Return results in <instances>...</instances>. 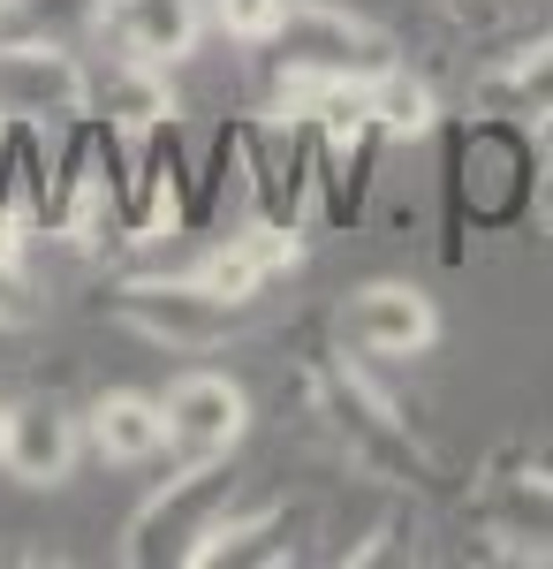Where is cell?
<instances>
[{
    "mask_svg": "<svg viewBox=\"0 0 553 569\" xmlns=\"http://www.w3.org/2000/svg\"><path fill=\"white\" fill-rule=\"evenodd\" d=\"M265 46H273L281 77H311V84H364L386 69L380 31L349 8H326V0H289Z\"/></svg>",
    "mask_w": 553,
    "mask_h": 569,
    "instance_id": "6da1fadb",
    "label": "cell"
},
{
    "mask_svg": "<svg viewBox=\"0 0 553 569\" xmlns=\"http://www.w3.org/2000/svg\"><path fill=\"white\" fill-rule=\"evenodd\" d=\"M91 107V77L77 53L61 46H0V122L8 130H46V122H77Z\"/></svg>",
    "mask_w": 553,
    "mask_h": 569,
    "instance_id": "7a4b0ae2",
    "label": "cell"
},
{
    "mask_svg": "<svg viewBox=\"0 0 553 569\" xmlns=\"http://www.w3.org/2000/svg\"><path fill=\"white\" fill-rule=\"evenodd\" d=\"M137 335H152V342H168V350H213L220 335L235 327V305L213 297L198 273L190 281H129L122 297H114Z\"/></svg>",
    "mask_w": 553,
    "mask_h": 569,
    "instance_id": "3957f363",
    "label": "cell"
},
{
    "mask_svg": "<svg viewBox=\"0 0 553 569\" xmlns=\"http://www.w3.org/2000/svg\"><path fill=\"white\" fill-rule=\"evenodd\" d=\"M160 410H168V448L182 463H220L251 426V402H243V388L228 372H182L160 395Z\"/></svg>",
    "mask_w": 553,
    "mask_h": 569,
    "instance_id": "277c9868",
    "label": "cell"
},
{
    "mask_svg": "<svg viewBox=\"0 0 553 569\" xmlns=\"http://www.w3.org/2000/svg\"><path fill=\"white\" fill-rule=\"evenodd\" d=\"M341 327H349L356 350H372V357H418L440 335V311L410 281H372V289H356V305H349Z\"/></svg>",
    "mask_w": 553,
    "mask_h": 569,
    "instance_id": "5b68a950",
    "label": "cell"
},
{
    "mask_svg": "<svg viewBox=\"0 0 553 569\" xmlns=\"http://www.w3.org/2000/svg\"><path fill=\"white\" fill-rule=\"evenodd\" d=\"M77 448H84V426L61 410V402H23L8 410V471L23 486H61L77 471Z\"/></svg>",
    "mask_w": 553,
    "mask_h": 569,
    "instance_id": "8992f818",
    "label": "cell"
},
{
    "mask_svg": "<svg viewBox=\"0 0 553 569\" xmlns=\"http://www.w3.org/2000/svg\"><path fill=\"white\" fill-rule=\"evenodd\" d=\"M114 46H122L129 61H144V69H174L190 46H198V0H114L107 16H99Z\"/></svg>",
    "mask_w": 553,
    "mask_h": 569,
    "instance_id": "52a82bcc",
    "label": "cell"
},
{
    "mask_svg": "<svg viewBox=\"0 0 553 569\" xmlns=\"http://www.w3.org/2000/svg\"><path fill=\"white\" fill-rule=\"evenodd\" d=\"M84 433L99 456H114V463H144V456H160L168 448V410L152 402V395H137V388H114V395H99L84 410Z\"/></svg>",
    "mask_w": 553,
    "mask_h": 569,
    "instance_id": "ba28073f",
    "label": "cell"
},
{
    "mask_svg": "<svg viewBox=\"0 0 553 569\" xmlns=\"http://www.w3.org/2000/svg\"><path fill=\"white\" fill-rule=\"evenodd\" d=\"M281 266H296V236L258 228V236H228V243H213L205 266H198V281H205L213 297H228V305H251L258 281H265V273H281Z\"/></svg>",
    "mask_w": 553,
    "mask_h": 569,
    "instance_id": "9c48e42d",
    "label": "cell"
},
{
    "mask_svg": "<svg viewBox=\"0 0 553 569\" xmlns=\"http://www.w3.org/2000/svg\"><path fill=\"white\" fill-rule=\"evenodd\" d=\"M281 114H289V107H281ZM251 176H258V198H265L273 220L296 213V190H303V130H296V114H289V122H258L251 130Z\"/></svg>",
    "mask_w": 553,
    "mask_h": 569,
    "instance_id": "30bf717a",
    "label": "cell"
},
{
    "mask_svg": "<svg viewBox=\"0 0 553 569\" xmlns=\"http://www.w3.org/2000/svg\"><path fill=\"white\" fill-rule=\"evenodd\" d=\"M493 531L531 547V555H553V479L546 471H509L493 486Z\"/></svg>",
    "mask_w": 553,
    "mask_h": 569,
    "instance_id": "8fae6325",
    "label": "cell"
},
{
    "mask_svg": "<svg viewBox=\"0 0 553 569\" xmlns=\"http://www.w3.org/2000/svg\"><path fill=\"white\" fill-rule=\"evenodd\" d=\"M364 99H372V130H386V137H425L432 130V84L425 77H410V69H394L386 61L380 77H364Z\"/></svg>",
    "mask_w": 553,
    "mask_h": 569,
    "instance_id": "7c38bea8",
    "label": "cell"
},
{
    "mask_svg": "<svg viewBox=\"0 0 553 569\" xmlns=\"http://www.w3.org/2000/svg\"><path fill=\"white\" fill-rule=\"evenodd\" d=\"M493 99L509 107V114H531V122H553V46H531L515 69H501V84Z\"/></svg>",
    "mask_w": 553,
    "mask_h": 569,
    "instance_id": "4fadbf2b",
    "label": "cell"
},
{
    "mask_svg": "<svg viewBox=\"0 0 553 569\" xmlns=\"http://www.w3.org/2000/svg\"><path fill=\"white\" fill-rule=\"evenodd\" d=\"M281 8L289 0H213V16H220V31H235V39H273V23H281Z\"/></svg>",
    "mask_w": 553,
    "mask_h": 569,
    "instance_id": "5bb4252c",
    "label": "cell"
},
{
    "mask_svg": "<svg viewBox=\"0 0 553 569\" xmlns=\"http://www.w3.org/2000/svg\"><path fill=\"white\" fill-rule=\"evenodd\" d=\"M448 8H455L463 23H501V16H509V0H448Z\"/></svg>",
    "mask_w": 553,
    "mask_h": 569,
    "instance_id": "9a60e30c",
    "label": "cell"
},
{
    "mask_svg": "<svg viewBox=\"0 0 553 569\" xmlns=\"http://www.w3.org/2000/svg\"><path fill=\"white\" fill-rule=\"evenodd\" d=\"M0 456H8V402H0Z\"/></svg>",
    "mask_w": 553,
    "mask_h": 569,
    "instance_id": "2e32d148",
    "label": "cell"
}]
</instances>
